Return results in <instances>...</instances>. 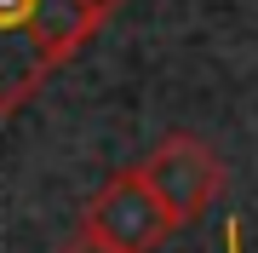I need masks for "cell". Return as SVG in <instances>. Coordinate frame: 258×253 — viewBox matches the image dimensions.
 <instances>
[{
    "label": "cell",
    "instance_id": "obj_1",
    "mask_svg": "<svg viewBox=\"0 0 258 253\" xmlns=\"http://www.w3.org/2000/svg\"><path fill=\"white\" fill-rule=\"evenodd\" d=\"M132 173L155 190V201L172 213V225L201 219L224 190V156L207 138H195V132H166Z\"/></svg>",
    "mask_w": 258,
    "mask_h": 253
},
{
    "label": "cell",
    "instance_id": "obj_2",
    "mask_svg": "<svg viewBox=\"0 0 258 253\" xmlns=\"http://www.w3.org/2000/svg\"><path fill=\"white\" fill-rule=\"evenodd\" d=\"M81 230L92 236V242H103L109 253H155L178 225L155 201V190H149L132 167H120V173L103 178L92 190V201L81 207Z\"/></svg>",
    "mask_w": 258,
    "mask_h": 253
},
{
    "label": "cell",
    "instance_id": "obj_3",
    "mask_svg": "<svg viewBox=\"0 0 258 253\" xmlns=\"http://www.w3.org/2000/svg\"><path fill=\"white\" fill-rule=\"evenodd\" d=\"M115 6L120 0H0V35H29L52 64H69L115 18Z\"/></svg>",
    "mask_w": 258,
    "mask_h": 253
},
{
    "label": "cell",
    "instance_id": "obj_4",
    "mask_svg": "<svg viewBox=\"0 0 258 253\" xmlns=\"http://www.w3.org/2000/svg\"><path fill=\"white\" fill-rule=\"evenodd\" d=\"M57 253H109V247H103V242H92L86 230H75V236H69V242L57 247Z\"/></svg>",
    "mask_w": 258,
    "mask_h": 253
},
{
    "label": "cell",
    "instance_id": "obj_5",
    "mask_svg": "<svg viewBox=\"0 0 258 253\" xmlns=\"http://www.w3.org/2000/svg\"><path fill=\"white\" fill-rule=\"evenodd\" d=\"M224 242H230V230H224ZM230 253H235V242H230Z\"/></svg>",
    "mask_w": 258,
    "mask_h": 253
}]
</instances>
